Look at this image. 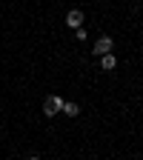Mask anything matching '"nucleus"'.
<instances>
[{
    "instance_id": "obj_4",
    "label": "nucleus",
    "mask_w": 143,
    "mask_h": 160,
    "mask_svg": "<svg viewBox=\"0 0 143 160\" xmlns=\"http://www.w3.org/2000/svg\"><path fill=\"white\" fill-rule=\"evenodd\" d=\"M115 63H117V60H115V54H112V52L100 57V69H103V72H112V69H115Z\"/></svg>"
},
{
    "instance_id": "obj_7",
    "label": "nucleus",
    "mask_w": 143,
    "mask_h": 160,
    "mask_svg": "<svg viewBox=\"0 0 143 160\" xmlns=\"http://www.w3.org/2000/svg\"><path fill=\"white\" fill-rule=\"evenodd\" d=\"M29 160H40V157H29Z\"/></svg>"
},
{
    "instance_id": "obj_1",
    "label": "nucleus",
    "mask_w": 143,
    "mask_h": 160,
    "mask_svg": "<svg viewBox=\"0 0 143 160\" xmlns=\"http://www.w3.org/2000/svg\"><path fill=\"white\" fill-rule=\"evenodd\" d=\"M60 109H63V100H60L57 94L46 97V103H43V114H46V117H54V114H60Z\"/></svg>"
},
{
    "instance_id": "obj_2",
    "label": "nucleus",
    "mask_w": 143,
    "mask_h": 160,
    "mask_svg": "<svg viewBox=\"0 0 143 160\" xmlns=\"http://www.w3.org/2000/svg\"><path fill=\"white\" fill-rule=\"evenodd\" d=\"M112 46H115V43H112V37H106V34H103V37H100L97 43L92 46V52H94L97 57H103V54H109V52H112Z\"/></svg>"
},
{
    "instance_id": "obj_3",
    "label": "nucleus",
    "mask_w": 143,
    "mask_h": 160,
    "mask_svg": "<svg viewBox=\"0 0 143 160\" xmlns=\"http://www.w3.org/2000/svg\"><path fill=\"white\" fill-rule=\"evenodd\" d=\"M66 26L80 29V26H83V12H80V9H72V12L66 14Z\"/></svg>"
},
{
    "instance_id": "obj_5",
    "label": "nucleus",
    "mask_w": 143,
    "mask_h": 160,
    "mask_svg": "<svg viewBox=\"0 0 143 160\" xmlns=\"http://www.w3.org/2000/svg\"><path fill=\"white\" fill-rule=\"evenodd\" d=\"M60 112H63L66 117H77V114H80V106H77V103H63V109H60Z\"/></svg>"
},
{
    "instance_id": "obj_6",
    "label": "nucleus",
    "mask_w": 143,
    "mask_h": 160,
    "mask_svg": "<svg viewBox=\"0 0 143 160\" xmlns=\"http://www.w3.org/2000/svg\"><path fill=\"white\" fill-rule=\"evenodd\" d=\"M74 34H77V40H86V29L80 26V29H74Z\"/></svg>"
}]
</instances>
